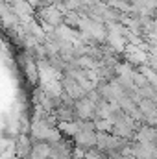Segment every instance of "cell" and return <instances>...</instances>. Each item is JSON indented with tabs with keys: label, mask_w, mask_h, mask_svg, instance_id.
<instances>
[{
	"label": "cell",
	"mask_w": 157,
	"mask_h": 159,
	"mask_svg": "<svg viewBox=\"0 0 157 159\" xmlns=\"http://www.w3.org/2000/svg\"><path fill=\"white\" fill-rule=\"evenodd\" d=\"M32 152H34V144H32V141L28 139V137H20L19 141H17V154L20 156V157L28 159L32 156Z\"/></svg>",
	"instance_id": "cell-1"
}]
</instances>
